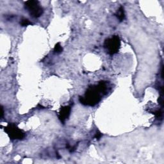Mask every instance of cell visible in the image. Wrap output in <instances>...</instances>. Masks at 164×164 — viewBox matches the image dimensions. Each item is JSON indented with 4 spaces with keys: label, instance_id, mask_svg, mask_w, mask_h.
<instances>
[{
    "label": "cell",
    "instance_id": "obj_9",
    "mask_svg": "<svg viewBox=\"0 0 164 164\" xmlns=\"http://www.w3.org/2000/svg\"><path fill=\"white\" fill-rule=\"evenodd\" d=\"M20 24L22 26H26L30 25H32V22L27 18H22L20 21Z\"/></svg>",
    "mask_w": 164,
    "mask_h": 164
},
{
    "label": "cell",
    "instance_id": "obj_1",
    "mask_svg": "<svg viewBox=\"0 0 164 164\" xmlns=\"http://www.w3.org/2000/svg\"><path fill=\"white\" fill-rule=\"evenodd\" d=\"M107 81H101L98 84L91 85L86 91L83 96H80V102L85 106H95L98 104L102 96L107 93Z\"/></svg>",
    "mask_w": 164,
    "mask_h": 164
},
{
    "label": "cell",
    "instance_id": "obj_5",
    "mask_svg": "<svg viewBox=\"0 0 164 164\" xmlns=\"http://www.w3.org/2000/svg\"><path fill=\"white\" fill-rule=\"evenodd\" d=\"M71 105H67V106L61 107L59 112H58V117L62 123L64 124L66 120L69 119L70 114H71Z\"/></svg>",
    "mask_w": 164,
    "mask_h": 164
},
{
    "label": "cell",
    "instance_id": "obj_11",
    "mask_svg": "<svg viewBox=\"0 0 164 164\" xmlns=\"http://www.w3.org/2000/svg\"><path fill=\"white\" fill-rule=\"evenodd\" d=\"M3 114H4V110H3V107H1V118L3 117Z\"/></svg>",
    "mask_w": 164,
    "mask_h": 164
},
{
    "label": "cell",
    "instance_id": "obj_10",
    "mask_svg": "<svg viewBox=\"0 0 164 164\" xmlns=\"http://www.w3.org/2000/svg\"><path fill=\"white\" fill-rule=\"evenodd\" d=\"M102 134L99 131V130H97L96 132V134H95V136H94V138L96 139V140H99L101 136H102Z\"/></svg>",
    "mask_w": 164,
    "mask_h": 164
},
{
    "label": "cell",
    "instance_id": "obj_2",
    "mask_svg": "<svg viewBox=\"0 0 164 164\" xmlns=\"http://www.w3.org/2000/svg\"><path fill=\"white\" fill-rule=\"evenodd\" d=\"M25 8L32 17L38 18L44 12V9L40 2L37 0H29L25 3Z\"/></svg>",
    "mask_w": 164,
    "mask_h": 164
},
{
    "label": "cell",
    "instance_id": "obj_8",
    "mask_svg": "<svg viewBox=\"0 0 164 164\" xmlns=\"http://www.w3.org/2000/svg\"><path fill=\"white\" fill-rule=\"evenodd\" d=\"M62 51H63V48H62V46L60 45V43H57V44L54 48V52L57 54H59L62 52Z\"/></svg>",
    "mask_w": 164,
    "mask_h": 164
},
{
    "label": "cell",
    "instance_id": "obj_6",
    "mask_svg": "<svg viewBox=\"0 0 164 164\" xmlns=\"http://www.w3.org/2000/svg\"><path fill=\"white\" fill-rule=\"evenodd\" d=\"M115 15L118 18L119 21H123L124 20L125 17H126V15H125V11H124V9L123 6H120L119 7V9L118 10V11L116 12V13L115 14Z\"/></svg>",
    "mask_w": 164,
    "mask_h": 164
},
{
    "label": "cell",
    "instance_id": "obj_7",
    "mask_svg": "<svg viewBox=\"0 0 164 164\" xmlns=\"http://www.w3.org/2000/svg\"><path fill=\"white\" fill-rule=\"evenodd\" d=\"M153 114L155 115V118H157L158 120H162L163 118V112L162 110H157L153 112Z\"/></svg>",
    "mask_w": 164,
    "mask_h": 164
},
{
    "label": "cell",
    "instance_id": "obj_4",
    "mask_svg": "<svg viewBox=\"0 0 164 164\" xmlns=\"http://www.w3.org/2000/svg\"><path fill=\"white\" fill-rule=\"evenodd\" d=\"M5 131L9 135V138L12 140H22L25 137V133L21 130L16 124L10 123L5 127Z\"/></svg>",
    "mask_w": 164,
    "mask_h": 164
},
{
    "label": "cell",
    "instance_id": "obj_3",
    "mask_svg": "<svg viewBox=\"0 0 164 164\" xmlns=\"http://www.w3.org/2000/svg\"><path fill=\"white\" fill-rule=\"evenodd\" d=\"M104 47L107 49V53L113 55L118 53L120 47V39L118 36H114L110 38L105 39Z\"/></svg>",
    "mask_w": 164,
    "mask_h": 164
}]
</instances>
